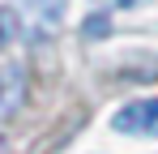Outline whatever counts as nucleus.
I'll return each mask as SVG.
<instances>
[{
    "mask_svg": "<svg viewBox=\"0 0 158 154\" xmlns=\"http://www.w3.org/2000/svg\"><path fill=\"white\" fill-rule=\"evenodd\" d=\"M22 94H26V77H22V69H17V64L0 69V120L17 111V103H22Z\"/></svg>",
    "mask_w": 158,
    "mask_h": 154,
    "instance_id": "2",
    "label": "nucleus"
},
{
    "mask_svg": "<svg viewBox=\"0 0 158 154\" xmlns=\"http://www.w3.org/2000/svg\"><path fill=\"white\" fill-rule=\"evenodd\" d=\"M13 34H17V13H13V9H0V47H4Z\"/></svg>",
    "mask_w": 158,
    "mask_h": 154,
    "instance_id": "3",
    "label": "nucleus"
},
{
    "mask_svg": "<svg viewBox=\"0 0 158 154\" xmlns=\"http://www.w3.org/2000/svg\"><path fill=\"white\" fill-rule=\"evenodd\" d=\"M115 133H132V137H158V99H137L115 111L111 120Z\"/></svg>",
    "mask_w": 158,
    "mask_h": 154,
    "instance_id": "1",
    "label": "nucleus"
},
{
    "mask_svg": "<svg viewBox=\"0 0 158 154\" xmlns=\"http://www.w3.org/2000/svg\"><path fill=\"white\" fill-rule=\"evenodd\" d=\"M0 150H4V146H0Z\"/></svg>",
    "mask_w": 158,
    "mask_h": 154,
    "instance_id": "4",
    "label": "nucleus"
}]
</instances>
